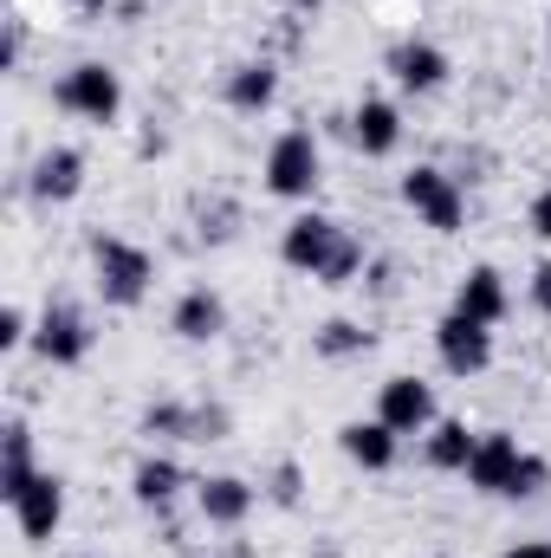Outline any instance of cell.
<instances>
[{"label": "cell", "instance_id": "obj_16", "mask_svg": "<svg viewBox=\"0 0 551 558\" xmlns=\"http://www.w3.org/2000/svg\"><path fill=\"white\" fill-rule=\"evenodd\" d=\"M78 189H85V156L78 149H46L33 162V195L39 202H72Z\"/></svg>", "mask_w": 551, "mask_h": 558}, {"label": "cell", "instance_id": "obj_29", "mask_svg": "<svg viewBox=\"0 0 551 558\" xmlns=\"http://www.w3.org/2000/svg\"><path fill=\"white\" fill-rule=\"evenodd\" d=\"M85 558H98V553H85Z\"/></svg>", "mask_w": 551, "mask_h": 558}, {"label": "cell", "instance_id": "obj_4", "mask_svg": "<svg viewBox=\"0 0 551 558\" xmlns=\"http://www.w3.org/2000/svg\"><path fill=\"white\" fill-rule=\"evenodd\" d=\"M403 202H409L415 215L434 228V234H454L461 228V215H467V195H461V182L448 175V169H434V162H421L403 175Z\"/></svg>", "mask_w": 551, "mask_h": 558}, {"label": "cell", "instance_id": "obj_14", "mask_svg": "<svg viewBox=\"0 0 551 558\" xmlns=\"http://www.w3.org/2000/svg\"><path fill=\"white\" fill-rule=\"evenodd\" d=\"M195 507H201L208 526H241V520L254 513V487L234 481V474H208V481L195 487Z\"/></svg>", "mask_w": 551, "mask_h": 558}, {"label": "cell", "instance_id": "obj_17", "mask_svg": "<svg viewBox=\"0 0 551 558\" xmlns=\"http://www.w3.org/2000/svg\"><path fill=\"white\" fill-rule=\"evenodd\" d=\"M351 137L364 156H390L396 143H403V111L396 105H383V98H364L357 105V118H351Z\"/></svg>", "mask_w": 551, "mask_h": 558}, {"label": "cell", "instance_id": "obj_5", "mask_svg": "<svg viewBox=\"0 0 551 558\" xmlns=\"http://www.w3.org/2000/svg\"><path fill=\"white\" fill-rule=\"evenodd\" d=\"M267 189L285 195V202H305L318 189V137L311 131H285L267 149Z\"/></svg>", "mask_w": 551, "mask_h": 558}, {"label": "cell", "instance_id": "obj_7", "mask_svg": "<svg viewBox=\"0 0 551 558\" xmlns=\"http://www.w3.org/2000/svg\"><path fill=\"white\" fill-rule=\"evenodd\" d=\"M434 351H441V371H454V377H480V371L493 364V331L474 325V318H461V312H448V318L434 325Z\"/></svg>", "mask_w": 551, "mask_h": 558}, {"label": "cell", "instance_id": "obj_20", "mask_svg": "<svg viewBox=\"0 0 551 558\" xmlns=\"http://www.w3.org/2000/svg\"><path fill=\"white\" fill-rule=\"evenodd\" d=\"M474 448H480V435H474L467 422H434V428H428V461L448 468V474H467Z\"/></svg>", "mask_w": 551, "mask_h": 558}, {"label": "cell", "instance_id": "obj_15", "mask_svg": "<svg viewBox=\"0 0 551 558\" xmlns=\"http://www.w3.org/2000/svg\"><path fill=\"white\" fill-rule=\"evenodd\" d=\"M338 448L357 461V468H370V474H383L390 461H396V428L383 416H370V422H344L338 428Z\"/></svg>", "mask_w": 551, "mask_h": 558}, {"label": "cell", "instance_id": "obj_10", "mask_svg": "<svg viewBox=\"0 0 551 558\" xmlns=\"http://www.w3.org/2000/svg\"><path fill=\"white\" fill-rule=\"evenodd\" d=\"M377 416L396 435H421V428H434V390L421 377H390L383 397H377Z\"/></svg>", "mask_w": 551, "mask_h": 558}, {"label": "cell", "instance_id": "obj_3", "mask_svg": "<svg viewBox=\"0 0 551 558\" xmlns=\"http://www.w3.org/2000/svg\"><path fill=\"white\" fill-rule=\"evenodd\" d=\"M59 111H72V118H85V124H118V111H124V78L111 72V65H72L65 72V85H59Z\"/></svg>", "mask_w": 551, "mask_h": 558}, {"label": "cell", "instance_id": "obj_11", "mask_svg": "<svg viewBox=\"0 0 551 558\" xmlns=\"http://www.w3.org/2000/svg\"><path fill=\"white\" fill-rule=\"evenodd\" d=\"M390 78H396L403 92H441V85H448V52L428 46V39H403V46L390 52Z\"/></svg>", "mask_w": 551, "mask_h": 558}, {"label": "cell", "instance_id": "obj_26", "mask_svg": "<svg viewBox=\"0 0 551 558\" xmlns=\"http://www.w3.org/2000/svg\"><path fill=\"white\" fill-rule=\"evenodd\" d=\"M500 558H551V539H519V546H506Z\"/></svg>", "mask_w": 551, "mask_h": 558}, {"label": "cell", "instance_id": "obj_6", "mask_svg": "<svg viewBox=\"0 0 551 558\" xmlns=\"http://www.w3.org/2000/svg\"><path fill=\"white\" fill-rule=\"evenodd\" d=\"M351 234L331 221V215H298L292 228H285V241H279V254H285V267H298V274L325 279V267L338 260V247H344Z\"/></svg>", "mask_w": 551, "mask_h": 558}, {"label": "cell", "instance_id": "obj_18", "mask_svg": "<svg viewBox=\"0 0 551 558\" xmlns=\"http://www.w3.org/2000/svg\"><path fill=\"white\" fill-rule=\"evenodd\" d=\"M273 98H279V72L267 59H247V65L228 72V105H234V111H267Z\"/></svg>", "mask_w": 551, "mask_h": 558}, {"label": "cell", "instance_id": "obj_13", "mask_svg": "<svg viewBox=\"0 0 551 558\" xmlns=\"http://www.w3.org/2000/svg\"><path fill=\"white\" fill-rule=\"evenodd\" d=\"M175 338H188V344H208V338H221V325H228V305H221V292H208V286H188L182 299H175Z\"/></svg>", "mask_w": 551, "mask_h": 558}, {"label": "cell", "instance_id": "obj_2", "mask_svg": "<svg viewBox=\"0 0 551 558\" xmlns=\"http://www.w3.org/2000/svg\"><path fill=\"white\" fill-rule=\"evenodd\" d=\"M91 267H98V292L111 305H143V292L156 286V260L143 254L137 241H118V234H105L91 247Z\"/></svg>", "mask_w": 551, "mask_h": 558}, {"label": "cell", "instance_id": "obj_28", "mask_svg": "<svg viewBox=\"0 0 551 558\" xmlns=\"http://www.w3.org/2000/svg\"><path fill=\"white\" fill-rule=\"evenodd\" d=\"M292 7H305V13H311V7H318V0H292Z\"/></svg>", "mask_w": 551, "mask_h": 558}, {"label": "cell", "instance_id": "obj_8", "mask_svg": "<svg viewBox=\"0 0 551 558\" xmlns=\"http://www.w3.org/2000/svg\"><path fill=\"white\" fill-rule=\"evenodd\" d=\"M91 318L78 312V305H46V318H39V331H33V344H39V357L46 364H85L91 357Z\"/></svg>", "mask_w": 551, "mask_h": 558}, {"label": "cell", "instance_id": "obj_27", "mask_svg": "<svg viewBox=\"0 0 551 558\" xmlns=\"http://www.w3.org/2000/svg\"><path fill=\"white\" fill-rule=\"evenodd\" d=\"M273 500H285V507L298 500V474H292V468H279V487H273Z\"/></svg>", "mask_w": 551, "mask_h": 558}, {"label": "cell", "instance_id": "obj_23", "mask_svg": "<svg viewBox=\"0 0 551 558\" xmlns=\"http://www.w3.org/2000/svg\"><path fill=\"white\" fill-rule=\"evenodd\" d=\"M26 338H33V331H26V312L7 305V312H0V351H13V344H26Z\"/></svg>", "mask_w": 551, "mask_h": 558}, {"label": "cell", "instance_id": "obj_12", "mask_svg": "<svg viewBox=\"0 0 551 558\" xmlns=\"http://www.w3.org/2000/svg\"><path fill=\"white\" fill-rule=\"evenodd\" d=\"M454 312L493 331V325L506 318V279L493 274V267H474V274L461 279V286H454Z\"/></svg>", "mask_w": 551, "mask_h": 558}, {"label": "cell", "instance_id": "obj_22", "mask_svg": "<svg viewBox=\"0 0 551 558\" xmlns=\"http://www.w3.org/2000/svg\"><path fill=\"white\" fill-rule=\"evenodd\" d=\"M318 351H325V357H357V351H370V331L351 325V318H331V325L318 331Z\"/></svg>", "mask_w": 551, "mask_h": 558}, {"label": "cell", "instance_id": "obj_24", "mask_svg": "<svg viewBox=\"0 0 551 558\" xmlns=\"http://www.w3.org/2000/svg\"><path fill=\"white\" fill-rule=\"evenodd\" d=\"M532 234H539V241H551V189L532 202Z\"/></svg>", "mask_w": 551, "mask_h": 558}, {"label": "cell", "instance_id": "obj_25", "mask_svg": "<svg viewBox=\"0 0 551 558\" xmlns=\"http://www.w3.org/2000/svg\"><path fill=\"white\" fill-rule=\"evenodd\" d=\"M532 305H539V312H551V260L532 274Z\"/></svg>", "mask_w": 551, "mask_h": 558}, {"label": "cell", "instance_id": "obj_9", "mask_svg": "<svg viewBox=\"0 0 551 558\" xmlns=\"http://www.w3.org/2000/svg\"><path fill=\"white\" fill-rule=\"evenodd\" d=\"M13 520H20V533L39 546V539H52L59 533V520H65V481L59 474H33L26 481V494L13 500Z\"/></svg>", "mask_w": 551, "mask_h": 558}, {"label": "cell", "instance_id": "obj_1", "mask_svg": "<svg viewBox=\"0 0 551 558\" xmlns=\"http://www.w3.org/2000/svg\"><path fill=\"white\" fill-rule=\"evenodd\" d=\"M546 481H551V468L532 448H519L513 435H480V448H474V461H467V487L500 494V500H532Z\"/></svg>", "mask_w": 551, "mask_h": 558}, {"label": "cell", "instance_id": "obj_19", "mask_svg": "<svg viewBox=\"0 0 551 558\" xmlns=\"http://www.w3.org/2000/svg\"><path fill=\"white\" fill-rule=\"evenodd\" d=\"M131 487H137L143 507H156V513H169L175 507V494H182V468L169 461V454H143L137 474H131Z\"/></svg>", "mask_w": 551, "mask_h": 558}, {"label": "cell", "instance_id": "obj_21", "mask_svg": "<svg viewBox=\"0 0 551 558\" xmlns=\"http://www.w3.org/2000/svg\"><path fill=\"white\" fill-rule=\"evenodd\" d=\"M39 468H33V428L26 422H7V468H0V500L13 507L20 494H26V481H33Z\"/></svg>", "mask_w": 551, "mask_h": 558}]
</instances>
